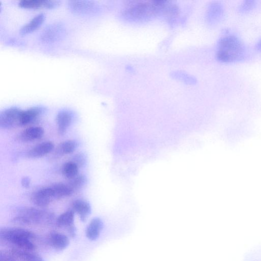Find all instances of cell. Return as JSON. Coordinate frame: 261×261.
<instances>
[{"instance_id":"6da1fadb","label":"cell","mask_w":261,"mask_h":261,"mask_svg":"<svg viewBox=\"0 0 261 261\" xmlns=\"http://www.w3.org/2000/svg\"><path fill=\"white\" fill-rule=\"evenodd\" d=\"M216 58L222 62H232L243 60L246 56V47L236 36L228 35L218 41Z\"/></svg>"},{"instance_id":"7a4b0ae2","label":"cell","mask_w":261,"mask_h":261,"mask_svg":"<svg viewBox=\"0 0 261 261\" xmlns=\"http://www.w3.org/2000/svg\"><path fill=\"white\" fill-rule=\"evenodd\" d=\"M167 4L163 1L134 2L126 8L124 16L134 20H146L160 14H164Z\"/></svg>"},{"instance_id":"3957f363","label":"cell","mask_w":261,"mask_h":261,"mask_svg":"<svg viewBox=\"0 0 261 261\" xmlns=\"http://www.w3.org/2000/svg\"><path fill=\"white\" fill-rule=\"evenodd\" d=\"M1 240L14 246L16 248L33 252L36 245L32 240L36 238L32 232L18 228H4L0 230Z\"/></svg>"},{"instance_id":"277c9868","label":"cell","mask_w":261,"mask_h":261,"mask_svg":"<svg viewBox=\"0 0 261 261\" xmlns=\"http://www.w3.org/2000/svg\"><path fill=\"white\" fill-rule=\"evenodd\" d=\"M55 220V216L49 212L33 207H23L18 210V215L12 222L22 226L49 224Z\"/></svg>"},{"instance_id":"5b68a950","label":"cell","mask_w":261,"mask_h":261,"mask_svg":"<svg viewBox=\"0 0 261 261\" xmlns=\"http://www.w3.org/2000/svg\"><path fill=\"white\" fill-rule=\"evenodd\" d=\"M66 33L65 24L61 22H56L48 24L44 28L40 34V40L46 44L54 43L62 40Z\"/></svg>"},{"instance_id":"8992f818","label":"cell","mask_w":261,"mask_h":261,"mask_svg":"<svg viewBox=\"0 0 261 261\" xmlns=\"http://www.w3.org/2000/svg\"><path fill=\"white\" fill-rule=\"evenodd\" d=\"M21 110L12 107L0 114V128L3 129H12L20 126Z\"/></svg>"},{"instance_id":"52a82bcc","label":"cell","mask_w":261,"mask_h":261,"mask_svg":"<svg viewBox=\"0 0 261 261\" xmlns=\"http://www.w3.org/2000/svg\"><path fill=\"white\" fill-rule=\"evenodd\" d=\"M68 6L74 12L84 15L95 14L100 9L98 4L91 0H72Z\"/></svg>"},{"instance_id":"ba28073f","label":"cell","mask_w":261,"mask_h":261,"mask_svg":"<svg viewBox=\"0 0 261 261\" xmlns=\"http://www.w3.org/2000/svg\"><path fill=\"white\" fill-rule=\"evenodd\" d=\"M32 202L39 207H46L56 200L54 192L51 187L46 188L38 190L32 194Z\"/></svg>"},{"instance_id":"9c48e42d","label":"cell","mask_w":261,"mask_h":261,"mask_svg":"<svg viewBox=\"0 0 261 261\" xmlns=\"http://www.w3.org/2000/svg\"><path fill=\"white\" fill-rule=\"evenodd\" d=\"M72 210L80 216L81 220L83 222L86 221L92 212L90 204L88 202L81 199L72 202Z\"/></svg>"},{"instance_id":"30bf717a","label":"cell","mask_w":261,"mask_h":261,"mask_svg":"<svg viewBox=\"0 0 261 261\" xmlns=\"http://www.w3.org/2000/svg\"><path fill=\"white\" fill-rule=\"evenodd\" d=\"M48 242L50 245L58 250H62L69 246L70 241L65 234L53 232L49 234Z\"/></svg>"},{"instance_id":"8fae6325","label":"cell","mask_w":261,"mask_h":261,"mask_svg":"<svg viewBox=\"0 0 261 261\" xmlns=\"http://www.w3.org/2000/svg\"><path fill=\"white\" fill-rule=\"evenodd\" d=\"M44 110L45 109L44 108L36 106L22 111L20 116V126H27L34 122L44 112Z\"/></svg>"},{"instance_id":"7c38bea8","label":"cell","mask_w":261,"mask_h":261,"mask_svg":"<svg viewBox=\"0 0 261 261\" xmlns=\"http://www.w3.org/2000/svg\"><path fill=\"white\" fill-rule=\"evenodd\" d=\"M72 113L68 110H63L58 112L56 116L58 132L60 136L64 135L72 123Z\"/></svg>"},{"instance_id":"4fadbf2b","label":"cell","mask_w":261,"mask_h":261,"mask_svg":"<svg viewBox=\"0 0 261 261\" xmlns=\"http://www.w3.org/2000/svg\"><path fill=\"white\" fill-rule=\"evenodd\" d=\"M54 148V145L50 142L40 144L30 150L28 153L30 158H38L50 153Z\"/></svg>"},{"instance_id":"5bb4252c","label":"cell","mask_w":261,"mask_h":261,"mask_svg":"<svg viewBox=\"0 0 261 261\" xmlns=\"http://www.w3.org/2000/svg\"><path fill=\"white\" fill-rule=\"evenodd\" d=\"M103 227L104 223L100 218H96L92 220L86 230L87 238L92 241L96 240L99 238Z\"/></svg>"},{"instance_id":"9a60e30c","label":"cell","mask_w":261,"mask_h":261,"mask_svg":"<svg viewBox=\"0 0 261 261\" xmlns=\"http://www.w3.org/2000/svg\"><path fill=\"white\" fill-rule=\"evenodd\" d=\"M44 134V130L42 128L32 126L24 130L19 138L22 142H33L41 138Z\"/></svg>"},{"instance_id":"2e32d148","label":"cell","mask_w":261,"mask_h":261,"mask_svg":"<svg viewBox=\"0 0 261 261\" xmlns=\"http://www.w3.org/2000/svg\"><path fill=\"white\" fill-rule=\"evenodd\" d=\"M10 252L16 261H44L40 256L31 251L14 248Z\"/></svg>"},{"instance_id":"e0dca14e","label":"cell","mask_w":261,"mask_h":261,"mask_svg":"<svg viewBox=\"0 0 261 261\" xmlns=\"http://www.w3.org/2000/svg\"><path fill=\"white\" fill-rule=\"evenodd\" d=\"M224 16V8L218 2L212 4L208 12V20L212 24L220 22Z\"/></svg>"},{"instance_id":"ac0fdd59","label":"cell","mask_w":261,"mask_h":261,"mask_svg":"<svg viewBox=\"0 0 261 261\" xmlns=\"http://www.w3.org/2000/svg\"><path fill=\"white\" fill-rule=\"evenodd\" d=\"M45 15L40 13L34 16L29 22L24 24L21 28L20 32L25 34L32 32L38 28L44 20Z\"/></svg>"},{"instance_id":"d6986e66","label":"cell","mask_w":261,"mask_h":261,"mask_svg":"<svg viewBox=\"0 0 261 261\" xmlns=\"http://www.w3.org/2000/svg\"><path fill=\"white\" fill-rule=\"evenodd\" d=\"M74 212L70 210L61 214L57 219L56 224L58 228H66L67 230L74 226Z\"/></svg>"},{"instance_id":"ffe728a7","label":"cell","mask_w":261,"mask_h":261,"mask_svg":"<svg viewBox=\"0 0 261 261\" xmlns=\"http://www.w3.org/2000/svg\"><path fill=\"white\" fill-rule=\"evenodd\" d=\"M51 188L54 190L56 200L70 196L74 193L68 184L60 182L54 184Z\"/></svg>"},{"instance_id":"44dd1931","label":"cell","mask_w":261,"mask_h":261,"mask_svg":"<svg viewBox=\"0 0 261 261\" xmlns=\"http://www.w3.org/2000/svg\"><path fill=\"white\" fill-rule=\"evenodd\" d=\"M78 144L76 141L66 140L59 144L55 153L58 156L68 154L74 152Z\"/></svg>"},{"instance_id":"7402d4cb","label":"cell","mask_w":261,"mask_h":261,"mask_svg":"<svg viewBox=\"0 0 261 261\" xmlns=\"http://www.w3.org/2000/svg\"><path fill=\"white\" fill-rule=\"evenodd\" d=\"M79 168L72 162H66L62 168V174L68 180H71L79 174Z\"/></svg>"},{"instance_id":"603a6c76","label":"cell","mask_w":261,"mask_h":261,"mask_svg":"<svg viewBox=\"0 0 261 261\" xmlns=\"http://www.w3.org/2000/svg\"><path fill=\"white\" fill-rule=\"evenodd\" d=\"M86 177L82 174H78L75 178L70 180L68 184L74 192L81 190L86 185Z\"/></svg>"},{"instance_id":"cb8c5ba5","label":"cell","mask_w":261,"mask_h":261,"mask_svg":"<svg viewBox=\"0 0 261 261\" xmlns=\"http://www.w3.org/2000/svg\"><path fill=\"white\" fill-rule=\"evenodd\" d=\"M19 6L24 8H35L44 6V0H22Z\"/></svg>"},{"instance_id":"d4e9b609","label":"cell","mask_w":261,"mask_h":261,"mask_svg":"<svg viewBox=\"0 0 261 261\" xmlns=\"http://www.w3.org/2000/svg\"><path fill=\"white\" fill-rule=\"evenodd\" d=\"M256 2L254 0H246L238 8L241 13H246L252 10L256 6Z\"/></svg>"},{"instance_id":"484cf974","label":"cell","mask_w":261,"mask_h":261,"mask_svg":"<svg viewBox=\"0 0 261 261\" xmlns=\"http://www.w3.org/2000/svg\"><path fill=\"white\" fill-rule=\"evenodd\" d=\"M78 167L83 166L86 162V156L82 153H79L73 156L72 160Z\"/></svg>"},{"instance_id":"4316f807","label":"cell","mask_w":261,"mask_h":261,"mask_svg":"<svg viewBox=\"0 0 261 261\" xmlns=\"http://www.w3.org/2000/svg\"><path fill=\"white\" fill-rule=\"evenodd\" d=\"M0 261H16L13 256L9 252H1Z\"/></svg>"},{"instance_id":"83f0119b","label":"cell","mask_w":261,"mask_h":261,"mask_svg":"<svg viewBox=\"0 0 261 261\" xmlns=\"http://www.w3.org/2000/svg\"><path fill=\"white\" fill-rule=\"evenodd\" d=\"M60 2L58 0H44V7L52 8L58 6Z\"/></svg>"},{"instance_id":"f1b7e54d","label":"cell","mask_w":261,"mask_h":261,"mask_svg":"<svg viewBox=\"0 0 261 261\" xmlns=\"http://www.w3.org/2000/svg\"><path fill=\"white\" fill-rule=\"evenodd\" d=\"M245 261H261V254L259 252L250 256Z\"/></svg>"},{"instance_id":"f546056e","label":"cell","mask_w":261,"mask_h":261,"mask_svg":"<svg viewBox=\"0 0 261 261\" xmlns=\"http://www.w3.org/2000/svg\"><path fill=\"white\" fill-rule=\"evenodd\" d=\"M30 179L28 177H24L22 180V185L24 188H30Z\"/></svg>"},{"instance_id":"4dcf8cb0","label":"cell","mask_w":261,"mask_h":261,"mask_svg":"<svg viewBox=\"0 0 261 261\" xmlns=\"http://www.w3.org/2000/svg\"><path fill=\"white\" fill-rule=\"evenodd\" d=\"M256 48L258 50H261V40L256 44Z\"/></svg>"}]
</instances>
